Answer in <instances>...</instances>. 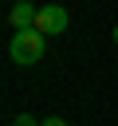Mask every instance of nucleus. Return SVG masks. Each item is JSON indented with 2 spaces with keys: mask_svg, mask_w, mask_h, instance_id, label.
Returning <instances> with one entry per match:
<instances>
[{
  "mask_svg": "<svg viewBox=\"0 0 118 126\" xmlns=\"http://www.w3.org/2000/svg\"><path fill=\"white\" fill-rule=\"evenodd\" d=\"M67 24H71V16H67L63 4H43V8L35 12V28H39L43 35H63Z\"/></svg>",
  "mask_w": 118,
  "mask_h": 126,
  "instance_id": "nucleus-2",
  "label": "nucleus"
},
{
  "mask_svg": "<svg viewBox=\"0 0 118 126\" xmlns=\"http://www.w3.org/2000/svg\"><path fill=\"white\" fill-rule=\"evenodd\" d=\"M43 51H47V35H43L39 28H20V32L8 39V59H12L16 67H31V63H39Z\"/></svg>",
  "mask_w": 118,
  "mask_h": 126,
  "instance_id": "nucleus-1",
  "label": "nucleus"
},
{
  "mask_svg": "<svg viewBox=\"0 0 118 126\" xmlns=\"http://www.w3.org/2000/svg\"><path fill=\"white\" fill-rule=\"evenodd\" d=\"M35 12H39L35 4L20 0V4H12V8H8V24H12L16 32H20V28H35Z\"/></svg>",
  "mask_w": 118,
  "mask_h": 126,
  "instance_id": "nucleus-3",
  "label": "nucleus"
},
{
  "mask_svg": "<svg viewBox=\"0 0 118 126\" xmlns=\"http://www.w3.org/2000/svg\"><path fill=\"white\" fill-rule=\"evenodd\" d=\"M12 126H39V122H35L31 114H16V122H12Z\"/></svg>",
  "mask_w": 118,
  "mask_h": 126,
  "instance_id": "nucleus-4",
  "label": "nucleus"
},
{
  "mask_svg": "<svg viewBox=\"0 0 118 126\" xmlns=\"http://www.w3.org/2000/svg\"><path fill=\"white\" fill-rule=\"evenodd\" d=\"M39 126H67V122H63V118H55V114H51V118H47V122H39Z\"/></svg>",
  "mask_w": 118,
  "mask_h": 126,
  "instance_id": "nucleus-5",
  "label": "nucleus"
},
{
  "mask_svg": "<svg viewBox=\"0 0 118 126\" xmlns=\"http://www.w3.org/2000/svg\"><path fill=\"white\" fill-rule=\"evenodd\" d=\"M114 43H118V28H114Z\"/></svg>",
  "mask_w": 118,
  "mask_h": 126,
  "instance_id": "nucleus-6",
  "label": "nucleus"
}]
</instances>
